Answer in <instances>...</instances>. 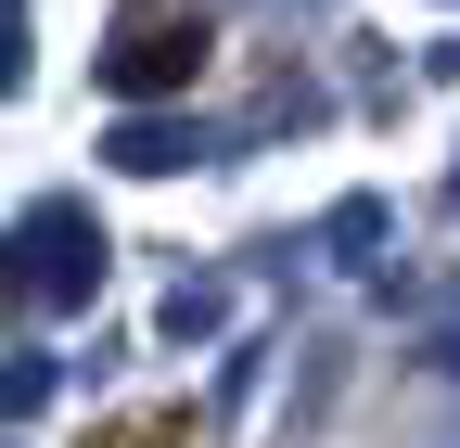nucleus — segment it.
<instances>
[{
  "mask_svg": "<svg viewBox=\"0 0 460 448\" xmlns=\"http://www.w3.org/2000/svg\"><path fill=\"white\" fill-rule=\"evenodd\" d=\"M39 244H51V256L26 269V282H39V295H77V282H90V269H102V256H77V231H65V218H51V231H39Z\"/></svg>",
  "mask_w": 460,
  "mask_h": 448,
  "instance_id": "nucleus-2",
  "label": "nucleus"
},
{
  "mask_svg": "<svg viewBox=\"0 0 460 448\" xmlns=\"http://www.w3.org/2000/svg\"><path fill=\"white\" fill-rule=\"evenodd\" d=\"M102 448H192V410H128V423H102Z\"/></svg>",
  "mask_w": 460,
  "mask_h": 448,
  "instance_id": "nucleus-3",
  "label": "nucleus"
},
{
  "mask_svg": "<svg viewBox=\"0 0 460 448\" xmlns=\"http://www.w3.org/2000/svg\"><path fill=\"white\" fill-rule=\"evenodd\" d=\"M192 65H205V13L141 0L128 26H115V51H102V90L115 103H154V90H192Z\"/></svg>",
  "mask_w": 460,
  "mask_h": 448,
  "instance_id": "nucleus-1",
  "label": "nucleus"
}]
</instances>
